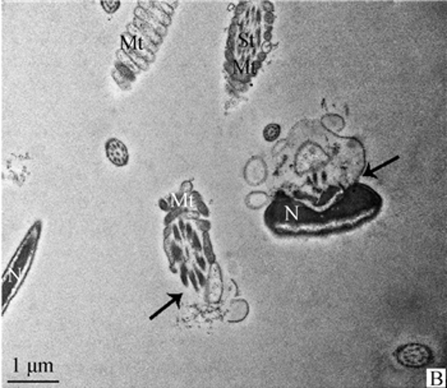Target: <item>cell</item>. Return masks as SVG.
Instances as JSON below:
<instances>
[{
    "label": "cell",
    "mask_w": 447,
    "mask_h": 388,
    "mask_svg": "<svg viewBox=\"0 0 447 388\" xmlns=\"http://www.w3.org/2000/svg\"><path fill=\"white\" fill-rule=\"evenodd\" d=\"M118 58H119V63H122V64L125 65L127 68H130V71L134 73V74L139 72V67L132 62V59H130V58L128 57L123 50L118 51Z\"/></svg>",
    "instance_id": "obj_7"
},
{
    "label": "cell",
    "mask_w": 447,
    "mask_h": 388,
    "mask_svg": "<svg viewBox=\"0 0 447 388\" xmlns=\"http://www.w3.org/2000/svg\"><path fill=\"white\" fill-rule=\"evenodd\" d=\"M28 161L27 156H13L8 161V177L17 184H22L28 174Z\"/></svg>",
    "instance_id": "obj_2"
},
{
    "label": "cell",
    "mask_w": 447,
    "mask_h": 388,
    "mask_svg": "<svg viewBox=\"0 0 447 388\" xmlns=\"http://www.w3.org/2000/svg\"><path fill=\"white\" fill-rule=\"evenodd\" d=\"M123 51H124V53H127V55L132 59V62H133L134 64L139 67V69H146L147 67H148V63H147L146 60H145L143 58L139 57V54L136 53V50H134V48H130V50H124V48H123Z\"/></svg>",
    "instance_id": "obj_6"
},
{
    "label": "cell",
    "mask_w": 447,
    "mask_h": 388,
    "mask_svg": "<svg viewBox=\"0 0 447 388\" xmlns=\"http://www.w3.org/2000/svg\"><path fill=\"white\" fill-rule=\"evenodd\" d=\"M396 360L407 368H422L431 362L432 353L428 346L423 344H407L396 351Z\"/></svg>",
    "instance_id": "obj_1"
},
{
    "label": "cell",
    "mask_w": 447,
    "mask_h": 388,
    "mask_svg": "<svg viewBox=\"0 0 447 388\" xmlns=\"http://www.w3.org/2000/svg\"><path fill=\"white\" fill-rule=\"evenodd\" d=\"M115 68H116V72H119V74L122 76L123 78H125L128 82L134 81L136 74L132 72L130 68H127L125 65H123L122 63H119V62L115 64Z\"/></svg>",
    "instance_id": "obj_8"
},
{
    "label": "cell",
    "mask_w": 447,
    "mask_h": 388,
    "mask_svg": "<svg viewBox=\"0 0 447 388\" xmlns=\"http://www.w3.org/2000/svg\"><path fill=\"white\" fill-rule=\"evenodd\" d=\"M106 156L115 166H124L130 160L128 150L119 139H110L106 143Z\"/></svg>",
    "instance_id": "obj_3"
},
{
    "label": "cell",
    "mask_w": 447,
    "mask_h": 388,
    "mask_svg": "<svg viewBox=\"0 0 447 388\" xmlns=\"http://www.w3.org/2000/svg\"><path fill=\"white\" fill-rule=\"evenodd\" d=\"M133 24L137 27L139 33H142L143 36H146L147 39L151 41L154 45H159L161 42V36L156 33L152 27H150L148 24H145L143 21H141L139 18H136Z\"/></svg>",
    "instance_id": "obj_5"
},
{
    "label": "cell",
    "mask_w": 447,
    "mask_h": 388,
    "mask_svg": "<svg viewBox=\"0 0 447 388\" xmlns=\"http://www.w3.org/2000/svg\"><path fill=\"white\" fill-rule=\"evenodd\" d=\"M136 15H137V18H139L141 21H143L145 24H148L150 27H152L156 33H161V36H164L166 33V27L160 24L157 19H155L154 17L151 16L150 13H147L146 10H143L142 8L136 9Z\"/></svg>",
    "instance_id": "obj_4"
}]
</instances>
